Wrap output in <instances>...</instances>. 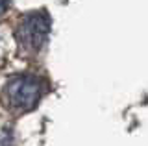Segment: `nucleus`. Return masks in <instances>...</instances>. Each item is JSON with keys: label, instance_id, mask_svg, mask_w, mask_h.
I'll list each match as a JSON object with an SVG mask.
<instances>
[{"label": "nucleus", "instance_id": "4", "mask_svg": "<svg viewBox=\"0 0 148 146\" xmlns=\"http://www.w3.org/2000/svg\"><path fill=\"white\" fill-rule=\"evenodd\" d=\"M9 8V0H0V15L6 13V10Z\"/></svg>", "mask_w": 148, "mask_h": 146}, {"label": "nucleus", "instance_id": "2", "mask_svg": "<svg viewBox=\"0 0 148 146\" xmlns=\"http://www.w3.org/2000/svg\"><path fill=\"white\" fill-rule=\"evenodd\" d=\"M50 31V17L45 11H34L24 15L15 30V39L26 52H37L45 44Z\"/></svg>", "mask_w": 148, "mask_h": 146}, {"label": "nucleus", "instance_id": "3", "mask_svg": "<svg viewBox=\"0 0 148 146\" xmlns=\"http://www.w3.org/2000/svg\"><path fill=\"white\" fill-rule=\"evenodd\" d=\"M11 130L6 124H0V146H11Z\"/></svg>", "mask_w": 148, "mask_h": 146}, {"label": "nucleus", "instance_id": "1", "mask_svg": "<svg viewBox=\"0 0 148 146\" xmlns=\"http://www.w3.org/2000/svg\"><path fill=\"white\" fill-rule=\"evenodd\" d=\"M41 94H43V81L32 74L13 78L4 91L8 107L15 113H24L35 107V104L41 100Z\"/></svg>", "mask_w": 148, "mask_h": 146}]
</instances>
